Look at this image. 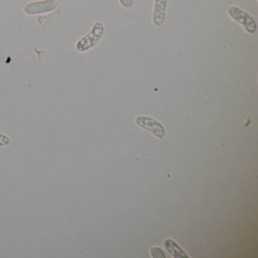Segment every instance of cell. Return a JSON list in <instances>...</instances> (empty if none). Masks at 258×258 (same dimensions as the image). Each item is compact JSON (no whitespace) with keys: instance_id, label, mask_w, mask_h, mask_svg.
Wrapping results in <instances>:
<instances>
[{"instance_id":"cell-7","label":"cell","mask_w":258,"mask_h":258,"mask_svg":"<svg viewBox=\"0 0 258 258\" xmlns=\"http://www.w3.org/2000/svg\"><path fill=\"white\" fill-rule=\"evenodd\" d=\"M120 5L126 9L132 8L134 6V0H119Z\"/></svg>"},{"instance_id":"cell-3","label":"cell","mask_w":258,"mask_h":258,"mask_svg":"<svg viewBox=\"0 0 258 258\" xmlns=\"http://www.w3.org/2000/svg\"><path fill=\"white\" fill-rule=\"evenodd\" d=\"M57 7L56 0H40L26 4L24 7V12L28 16H36L53 12Z\"/></svg>"},{"instance_id":"cell-1","label":"cell","mask_w":258,"mask_h":258,"mask_svg":"<svg viewBox=\"0 0 258 258\" xmlns=\"http://www.w3.org/2000/svg\"><path fill=\"white\" fill-rule=\"evenodd\" d=\"M105 31L103 24L97 22L91 31L77 42L75 49L78 52H85L94 47L102 39Z\"/></svg>"},{"instance_id":"cell-6","label":"cell","mask_w":258,"mask_h":258,"mask_svg":"<svg viewBox=\"0 0 258 258\" xmlns=\"http://www.w3.org/2000/svg\"><path fill=\"white\" fill-rule=\"evenodd\" d=\"M10 143V139L4 134H0V146H9Z\"/></svg>"},{"instance_id":"cell-5","label":"cell","mask_w":258,"mask_h":258,"mask_svg":"<svg viewBox=\"0 0 258 258\" xmlns=\"http://www.w3.org/2000/svg\"><path fill=\"white\" fill-rule=\"evenodd\" d=\"M167 0H155L152 22L155 26L160 28L164 25L167 11Z\"/></svg>"},{"instance_id":"cell-2","label":"cell","mask_w":258,"mask_h":258,"mask_svg":"<svg viewBox=\"0 0 258 258\" xmlns=\"http://www.w3.org/2000/svg\"><path fill=\"white\" fill-rule=\"evenodd\" d=\"M227 13L232 20L235 21L244 28L246 32L250 34H254L256 30V25L251 16H249L241 9L234 6L229 7Z\"/></svg>"},{"instance_id":"cell-4","label":"cell","mask_w":258,"mask_h":258,"mask_svg":"<svg viewBox=\"0 0 258 258\" xmlns=\"http://www.w3.org/2000/svg\"><path fill=\"white\" fill-rule=\"evenodd\" d=\"M136 123L140 127L152 133L155 137L162 138L164 135V126L155 119L146 116H139L136 120Z\"/></svg>"}]
</instances>
